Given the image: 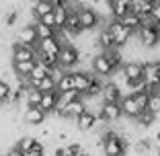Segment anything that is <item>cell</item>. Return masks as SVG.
I'll return each mask as SVG.
<instances>
[{"label":"cell","mask_w":160,"mask_h":156,"mask_svg":"<svg viewBox=\"0 0 160 156\" xmlns=\"http://www.w3.org/2000/svg\"><path fill=\"white\" fill-rule=\"evenodd\" d=\"M92 128H97V115L86 111L76 119V129H80V132H90Z\"/></svg>","instance_id":"d6986e66"},{"label":"cell","mask_w":160,"mask_h":156,"mask_svg":"<svg viewBox=\"0 0 160 156\" xmlns=\"http://www.w3.org/2000/svg\"><path fill=\"white\" fill-rule=\"evenodd\" d=\"M37 23H41V25H45V27H49V29H53V31H56V19H53V13H49V14H45V17H41Z\"/></svg>","instance_id":"8d00e7d4"},{"label":"cell","mask_w":160,"mask_h":156,"mask_svg":"<svg viewBox=\"0 0 160 156\" xmlns=\"http://www.w3.org/2000/svg\"><path fill=\"white\" fill-rule=\"evenodd\" d=\"M84 156H86V154H84Z\"/></svg>","instance_id":"b9f144b4"},{"label":"cell","mask_w":160,"mask_h":156,"mask_svg":"<svg viewBox=\"0 0 160 156\" xmlns=\"http://www.w3.org/2000/svg\"><path fill=\"white\" fill-rule=\"evenodd\" d=\"M33 68H35V62H12V70L19 74V78H29Z\"/></svg>","instance_id":"44dd1931"},{"label":"cell","mask_w":160,"mask_h":156,"mask_svg":"<svg viewBox=\"0 0 160 156\" xmlns=\"http://www.w3.org/2000/svg\"><path fill=\"white\" fill-rule=\"evenodd\" d=\"M58 103H60V95H58V90H53V93H45V95H41L39 109H41L45 115L47 113H56Z\"/></svg>","instance_id":"e0dca14e"},{"label":"cell","mask_w":160,"mask_h":156,"mask_svg":"<svg viewBox=\"0 0 160 156\" xmlns=\"http://www.w3.org/2000/svg\"><path fill=\"white\" fill-rule=\"evenodd\" d=\"M109 33L113 35L115 48L121 49L123 45H127V43H129V39H132L133 31H132V29H127V27H123L119 21H111V25H109Z\"/></svg>","instance_id":"7a4b0ae2"},{"label":"cell","mask_w":160,"mask_h":156,"mask_svg":"<svg viewBox=\"0 0 160 156\" xmlns=\"http://www.w3.org/2000/svg\"><path fill=\"white\" fill-rule=\"evenodd\" d=\"M17 21H19V13L17 10H8V14H6V19H4V25L6 27H12Z\"/></svg>","instance_id":"ab89813d"},{"label":"cell","mask_w":160,"mask_h":156,"mask_svg":"<svg viewBox=\"0 0 160 156\" xmlns=\"http://www.w3.org/2000/svg\"><path fill=\"white\" fill-rule=\"evenodd\" d=\"M119 23H121L123 27L132 29L133 33H138V31H140V29H142V19H140V17H138V14H133V13L125 14V17H123V19L119 21Z\"/></svg>","instance_id":"7402d4cb"},{"label":"cell","mask_w":160,"mask_h":156,"mask_svg":"<svg viewBox=\"0 0 160 156\" xmlns=\"http://www.w3.org/2000/svg\"><path fill=\"white\" fill-rule=\"evenodd\" d=\"M97 43H99L101 48H103V52H109V49H113V48H115L113 35L109 33V29H105V31H99V35H97Z\"/></svg>","instance_id":"cb8c5ba5"},{"label":"cell","mask_w":160,"mask_h":156,"mask_svg":"<svg viewBox=\"0 0 160 156\" xmlns=\"http://www.w3.org/2000/svg\"><path fill=\"white\" fill-rule=\"evenodd\" d=\"M125 82H136V80H144V64L140 62H125L121 68Z\"/></svg>","instance_id":"52a82bcc"},{"label":"cell","mask_w":160,"mask_h":156,"mask_svg":"<svg viewBox=\"0 0 160 156\" xmlns=\"http://www.w3.org/2000/svg\"><path fill=\"white\" fill-rule=\"evenodd\" d=\"M133 101L138 103V107H140L142 111H146L148 103H150V95H148L146 90H144V93H138V95H133Z\"/></svg>","instance_id":"e575fe53"},{"label":"cell","mask_w":160,"mask_h":156,"mask_svg":"<svg viewBox=\"0 0 160 156\" xmlns=\"http://www.w3.org/2000/svg\"><path fill=\"white\" fill-rule=\"evenodd\" d=\"M103 53H105V58L109 60V64H111V68H113V70H117V68L123 64V56H121V52H119L117 48L109 49V52H103Z\"/></svg>","instance_id":"4316f807"},{"label":"cell","mask_w":160,"mask_h":156,"mask_svg":"<svg viewBox=\"0 0 160 156\" xmlns=\"http://www.w3.org/2000/svg\"><path fill=\"white\" fill-rule=\"evenodd\" d=\"M31 88H37L41 95H45V93H53V90H56V80H53L52 76H47V78H43L41 82H37V84L31 86Z\"/></svg>","instance_id":"83f0119b"},{"label":"cell","mask_w":160,"mask_h":156,"mask_svg":"<svg viewBox=\"0 0 160 156\" xmlns=\"http://www.w3.org/2000/svg\"><path fill=\"white\" fill-rule=\"evenodd\" d=\"M10 93H12V88H10V84H8L6 80H0V105L8 101Z\"/></svg>","instance_id":"d590c367"},{"label":"cell","mask_w":160,"mask_h":156,"mask_svg":"<svg viewBox=\"0 0 160 156\" xmlns=\"http://www.w3.org/2000/svg\"><path fill=\"white\" fill-rule=\"evenodd\" d=\"M127 144L129 142H127L125 138L121 133H115V132H107L101 138V146H103L105 156H123Z\"/></svg>","instance_id":"6da1fadb"},{"label":"cell","mask_w":160,"mask_h":156,"mask_svg":"<svg viewBox=\"0 0 160 156\" xmlns=\"http://www.w3.org/2000/svg\"><path fill=\"white\" fill-rule=\"evenodd\" d=\"M121 115H123V113H121V105H119V103H103V105H101V113H99V117L103 119L105 123L117 121Z\"/></svg>","instance_id":"8fae6325"},{"label":"cell","mask_w":160,"mask_h":156,"mask_svg":"<svg viewBox=\"0 0 160 156\" xmlns=\"http://www.w3.org/2000/svg\"><path fill=\"white\" fill-rule=\"evenodd\" d=\"M76 101H82V95H80L78 90H68V93H62V95H60V103H58V107H68V105L76 103Z\"/></svg>","instance_id":"d4e9b609"},{"label":"cell","mask_w":160,"mask_h":156,"mask_svg":"<svg viewBox=\"0 0 160 156\" xmlns=\"http://www.w3.org/2000/svg\"><path fill=\"white\" fill-rule=\"evenodd\" d=\"M47 76H49V70H47L45 66H41V64H37V62H35L33 72L29 74V82H31V86H35L37 82H41L43 78H47Z\"/></svg>","instance_id":"ffe728a7"},{"label":"cell","mask_w":160,"mask_h":156,"mask_svg":"<svg viewBox=\"0 0 160 156\" xmlns=\"http://www.w3.org/2000/svg\"><path fill=\"white\" fill-rule=\"evenodd\" d=\"M121 113L125 115V117H129V119H138L140 117V113H142V109L138 107V103L133 101V97L132 95H125L121 99Z\"/></svg>","instance_id":"2e32d148"},{"label":"cell","mask_w":160,"mask_h":156,"mask_svg":"<svg viewBox=\"0 0 160 156\" xmlns=\"http://www.w3.org/2000/svg\"><path fill=\"white\" fill-rule=\"evenodd\" d=\"M123 93L115 82H105L103 90H101V101L103 103H121Z\"/></svg>","instance_id":"ba28073f"},{"label":"cell","mask_w":160,"mask_h":156,"mask_svg":"<svg viewBox=\"0 0 160 156\" xmlns=\"http://www.w3.org/2000/svg\"><path fill=\"white\" fill-rule=\"evenodd\" d=\"M37 49L29 45H14L12 48V62H35Z\"/></svg>","instance_id":"5bb4252c"},{"label":"cell","mask_w":160,"mask_h":156,"mask_svg":"<svg viewBox=\"0 0 160 156\" xmlns=\"http://www.w3.org/2000/svg\"><path fill=\"white\" fill-rule=\"evenodd\" d=\"M90 80H92V74L90 72H72V84H74V90H78L82 99H84L86 90L90 86Z\"/></svg>","instance_id":"7c38bea8"},{"label":"cell","mask_w":160,"mask_h":156,"mask_svg":"<svg viewBox=\"0 0 160 156\" xmlns=\"http://www.w3.org/2000/svg\"><path fill=\"white\" fill-rule=\"evenodd\" d=\"M144 80L148 86L160 88V62H150L144 64Z\"/></svg>","instance_id":"30bf717a"},{"label":"cell","mask_w":160,"mask_h":156,"mask_svg":"<svg viewBox=\"0 0 160 156\" xmlns=\"http://www.w3.org/2000/svg\"><path fill=\"white\" fill-rule=\"evenodd\" d=\"M47 115L43 113L39 107H25V113H23V121L25 125H41L45 121Z\"/></svg>","instance_id":"9a60e30c"},{"label":"cell","mask_w":160,"mask_h":156,"mask_svg":"<svg viewBox=\"0 0 160 156\" xmlns=\"http://www.w3.org/2000/svg\"><path fill=\"white\" fill-rule=\"evenodd\" d=\"M25 103H27V107H39V103H41V93H39L37 88H29L27 97H25Z\"/></svg>","instance_id":"f546056e"},{"label":"cell","mask_w":160,"mask_h":156,"mask_svg":"<svg viewBox=\"0 0 160 156\" xmlns=\"http://www.w3.org/2000/svg\"><path fill=\"white\" fill-rule=\"evenodd\" d=\"M49 13H53L49 0H39V2H35V4H33V14L37 17V21L41 19V17H45V14H49Z\"/></svg>","instance_id":"484cf974"},{"label":"cell","mask_w":160,"mask_h":156,"mask_svg":"<svg viewBox=\"0 0 160 156\" xmlns=\"http://www.w3.org/2000/svg\"><path fill=\"white\" fill-rule=\"evenodd\" d=\"M6 156H25V154L19 150V148H10V150L6 152Z\"/></svg>","instance_id":"60d3db41"},{"label":"cell","mask_w":160,"mask_h":156,"mask_svg":"<svg viewBox=\"0 0 160 156\" xmlns=\"http://www.w3.org/2000/svg\"><path fill=\"white\" fill-rule=\"evenodd\" d=\"M76 14H78L82 31H92L94 27H99V14H97V10L92 6H80Z\"/></svg>","instance_id":"277c9868"},{"label":"cell","mask_w":160,"mask_h":156,"mask_svg":"<svg viewBox=\"0 0 160 156\" xmlns=\"http://www.w3.org/2000/svg\"><path fill=\"white\" fill-rule=\"evenodd\" d=\"M146 111H150V113L156 115V117L160 115V93L150 95V103H148V109H146Z\"/></svg>","instance_id":"836d02e7"},{"label":"cell","mask_w":160,"mask_h":156,"mask_svg":"<svg viewBox=\"0 0 160 156\" xmlns=\"http://www.w3.org/2000/svg\"><path fill=\"white\" fill-rule=\"evenodd\" d=\"M150 19L154 21V25L160 27V0H154V8H152V13H150Z\"/></svg>","instance_id":"74e56055"},{"label":"cell","mask_w":160,"mask_h":156,"mask_svg":"<svg viewBox=\"0 0 160 156\" xmlns=\"http://www.w3.org/2000/svg\"><path fill=\"white\" fill-rule=\"evenodd\" d=\"M35 31H37V39H39V41L56 37V31L49 29V27H45V25H41V23H35Z\"/></svg>","instance_id":"4dcf8cb0"},{"label":"cell","mask_w":160,"mask_h":156,"mask_svg":"<svg viewBox=\"0 0 160 156\" xmlns=\"http://www.w3.org/2000/svg\"><path fill=\"white\" fill-rule=\"evenodd\" d=\"M35 142H37V138H31V136H27V138H21L19 140V144H17V148H19L21 152H23L25 156L31 152V148L35 146Z\"/></svg>","instance_id":"1f68e13d"},{"label":"cell","mask_w":160,"mask_h":156,"mask_svg":"<svg viewBox=\"0 0 160 156\" xmlns=\"http://www.w3.org/2000/svg\"><path fill=\"white\" fill-rule=\"evenodd\" d=\"M136 121H138V125H140V128H150L152 123L156 121V115H152L150 111H142L140 117H138Z\"/></svg>","instance_id":"d6a6232c"},{"label":"cell","mask_w":160,"mask_h":156,"mask_svg":"<svg viewBox=\"0 0 160 156\" xmlns=\"http://www.w3.org/2000/svg\"><path fill=\"white\" fill-rule=\"evenodd\" d=\"M136 35L142 48H156L160 43V27H142Z\"/></svg>","instance_id":"8992f818"},{"label":"cell","mask_w":160,"mask_h":156,"mask_svg":"<svg viewBox=\"0 0 160 156\" xmlns=\"http://www.w3.org/2000/svg\"><path fill=\"white\" fill-rule=\"evenodd\" d=\"M37 31H35V25L27 23L17 31V45H29V48H37Z\"/></svg>","instance_id":"5b68a950"},{"label":"cell","mask_w":160,"mask_h":156,"mask_svg":"<svg viewBox=\"0 0 160 156\" xmlns=\"http://www.w3.org/2000/svg\"><path fill=\"white\" fill-rule=\"evenodd\" d=\"M37 49L39 53H45V56H52V58H60V53H62V45H60V41H58L56 37H52V39H43V41H37Z\"/></svg>","instance_id":"9c48e42d"},{"label":"cell","mask_w":160,"mask_h":156,"mask_svg":"<svg viewBox=\"0 0 160 156\" xmlns=\"http://www.w3.org/2000/svg\"><path fill=\"white\" fill-rule=\"evenodd\" d=\"M92 72L94 74H99V76H111L113 74V68H111V64H109V60L105 58V53H94L92 58Z\"/></svg>","instance_id":"4fadbf2b"},{"label":"cell","mask_w":160,"mask_h":156,"mask_svg":"<svg viewBox=\"0 0 160 156\" xmlns=\"http://www.w3.org/2000/svg\"><path fill=\"white\" fill-rule=\"evenodd\" d=\"M68 10L64 8V6H60V8L53 10V19H56V33L58 31H62L64 29V25H66V19H68Z\"/></svg>","instance_id":"f1b7e54d"},{"label":"cell","mask_w":160,"mask_h":156,"mask_svg":"<svg viewBox=\"0 0 160 156\" xmlns=\"http://www.w3.org/2000/svg\"><path fill=\"white\" fill-rule=\"evenodd\" d=\"M56 90H58V95L68 93V90H74V84H72V72H66L64 76H60V78H58Z\"/></svg>","instance_id":"603a6c76"},{"label":"cell","mask_w":160,"mask_h":156,"mask_svg":"<svg viewBox=\"0 0 160 156\" xmlns=\"http://www.w3.org/2000/svg\"><path fill=\"white\" fill-rule=\"evenodd\" d=\"M129 2L132 0H113L111 2V17H113V21H121L125 14H129Z\"/></svg>","instance_id":"ac0fdd59"},{"label":"cell","mask_w":160,"mask_h":156,"mask_svg":"<svg viewBox=\"0 0 160 156\" xmlns=\"http://www.w3.org/2000/svg\"><path fill=\"white\" fill-rule=\"evenodd\" d=\"M80 62V52L74 48V45H62V53L58 58V66L66 72L70 68H74L76 64Z\"/></svg>","instance_id":"3957f363"},{"label":"cell","mask_w":160,"mask_h":156,"mask_svg":"<svg viewBox=\"0 0 160 156\" xmlns=\"http://www.w3.org/2000/svg\"><path fill=\"white\" fill-rule=\"evenodd\" d=\"M43 154H45V146H43V144L37 140V142H35V146L31 148V152H29L27 156H43Z\"/></svg>","instance_id":"f35d334b"}]
</instances>
